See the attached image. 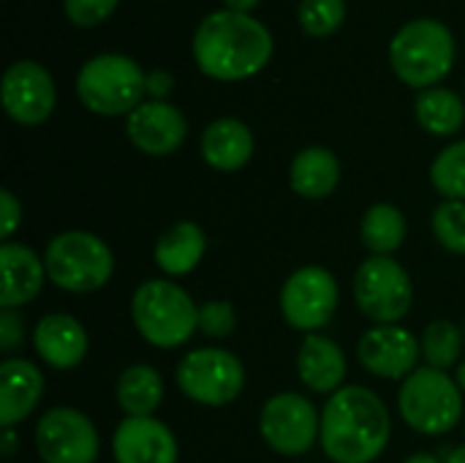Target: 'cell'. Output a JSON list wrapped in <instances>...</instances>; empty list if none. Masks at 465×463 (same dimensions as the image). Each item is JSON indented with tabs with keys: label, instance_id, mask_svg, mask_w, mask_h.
I'll return each instance as SVG.
<instances>
[{
	"label": "cell",
	"instance_id": "obj_1",
	"mask_svg": "<svg viewBox=\"0 0 465 463\" xmlns=\"http://www.w3.org/2000/svg\"><path fill=\"white\" fill-rule=\"evenodd\" d=\"M392 423L384 401L362 388L349 385L330 396L322 412V448L335 463H373L390 442Z\"/></svg>",
	"mask_w": 465,
	"mask_h": 463
},
{
	"label": "cell",
	"instance_id": "obj_2",
	"mask_svg": "<svg viewBox=\"0 0 465 463\" xmlns=\"http://www.w3.org/2000/svg\"><path fill=\"white\" fill-rule=\"evenodd\" d=\"M193 57L199 68L221 82H237L259 74L272 57L270 30L240 11L207 14L193 35Z\"/></svg>",
	"mask_w": 465,
	"mask_h": 463
},
{
	"label": "cell",
	"instance_id": "obj_3",
	"mask_svg": "<svg viewBox=\"0 0 465 463\" xmlns=\"http://www.w3.org/2000/svg\"><path fill=\"white\" fill-rule=\"evenodd\" d=\"M131 319L139 336L158 349H177L199 330V306L174 281L153 278L136 287Z\"/></svg>",
	"mask_w": 465,
	"mask_h": 463
},
{
	"label": "cell",
	"instance_id": "obj_4",
	"mask_svg": "<svg viewBox=\"0 0 465 463\" xmlns=\"http://www.w3.org/2000/svg\"><path fill=\"white\" fill-rule=\"evenodd\" d=\"M398 409L403 423L417 434L444 437L458 428L463 418V390L447 371L425 366L403 379Z\"/></svg>",
	"mask_w": 465,
	"mask_h": 463
},
{
	"label": "cell",
	"instance_id": "obj_5",
	"mask_svg": "<svg viewBox=\"0 0 465 463\" xmlns=\"http://www.w3.org/2000/svg\"><path fill=\"white\" fill-rule=\"evenodd\" d=\"M44 265H46V278L57 289L71 295L98 292L101 287L109 284L114 273V257L109 246L98 235L82 229L54 235L46 246Z\"/></svg>",
	"mask_w": 465,
	"mask_h": 463
},
{
	"label": "cell",
	"instance_id": "obj_6",
	"mask_svg": "<svg viewBox=\"0 0 465 463\" xmlns=\"http://www.w3.org/2000/svg\"><path fill=\"white\" fill-rule=\"evenodd\" d=\"M395 74L409 87H436L455 63V38L447 25L436 19H414L398 30L390 44Z\"/></svg>",
	"mask_w": 465,
	"mask_h": 463
},
{
	"label": "cell",
	"instance_id": "obj_7",
	"mask_svg": "<svg viewBox=\"0 0 465 463\" xmlns=\"http://www.w3.org/2000/svg\"><path fill=\"white\" fill-rule=\"evenodd\" d=\"M76 93L95 115H131L147 93V74L125 55H98L82 65Z\"/></svg>",
	"mask_w": 465,
	"mask_h": 463
},
{
	"label": "cell",
	"instance_id": "obj_8",
	"mask_svg": "<svg viewBox=\"0 0 465 463\" xmlns=\"http://www.w3.org/2000/svg\"><path fill=\"white\" fill-rule=\"evenodd\" d=\"M354 300L371 322L398 325L414 303V287L392 257H368L354 276Z\"/></svg>",
	"mask_w": 465,
	"mask_h": 463
},
{
	"label": "cell",
	"instance_id": "obj_9",
	"mask_svg": "<svg viewBox=\"0 0 465 463\" xmlns=\"http://www.w3.org/2000/svg\"><path fill=\"white\" fill-rule=\"evenodd\" d=\"M177 388L202 407H226L242 393L245 368L226 349H193L177 366Z\"/></svg>",
	"mask_w": 465,
	"mask_h": 463
},
{
	"label": "cell",
	"instance_id": "obj_10",
	"mask_svg": "<svg viewBox=\"0 0 465 463\" xmlns=\"http://www.w3.org/2000/svg\"><path fill=\"white\" fill-rule=\"evenodd\" d=\"M262 439L278 456H302L322 437V418L316 407L300 393H275L259 412Z\"/></svg>",
	"mask_w": 465,
	"mask_h": 463
},
{
	"label": "cell",
	"instance_id": "obj_11",
	"mask_svg": "<svg viewBox=\"0 0 465 463\" xmlns=\"http://www.w3.org/2000/svg\"><path fill=\"white\" fill-rule=\"evenodd\" d=\"M338 300L341 292L335 276L319 265H305L286 278L281 289V314L294 330L311 336L330 325L338 311Z\"/></svg>",
	"mask_w": 465,
	"mask_h": 463
},
{
	"label": "cell",
	"instance_id": "obj_12",
	"mask_svg": "<svg viewBox=\"0 0 465 463\" xmlns=\"http://www.w3.org/2000/svg\"><path fill=\"white\" fill-rule=\"evenodd\" d=\"M33 439L44 463H95L101 456V439L93 420L71 407L44 412Z\"/></svg>",
	"mask_w": 465,
	"mask_h": 463
},
{
	"label": "cell",
	"instance_id": "obj_13",
	"mask_svg": "<svg viewBox=\"0 0 465 463\" xmlns=\"http://www.w3.org/2000/svg\"><path fill=\"white\" fill-rule=\"evenodd\" d=\"M3 106L19 126H38L54 109V82L33 60H16L3 74Z\"/></svg>",
	"mask_w": 465,
	"mask_h": 463
},
{
	"label": "cell",
	"instance_id": "obj_14",
	"mask_svg": "<svg viewBox=\"0 0 465 463\" xmlns=\"http://www.w3.org/2000/svg\"><path fill=\"white\" fill-rule=\"evenodd\" d=\"M360 363L379 379H406L417 371L420 341L401 325H376L357 344Z\"/></svg>",
	"mask_w": 465,
	"mask_h": 463
},
{
	"label": "cell",
	"instance_id": "obj_15",
	"mask_svg": "<svg viewBox=\"0 0 465 463\" xmlns=\"http://www.w3.org/2000/svg\"><path fill=\"white\" fill-rule=\"evenodd\" d=\"M125 134L147 156L174 153L188 134L183 112L166 101H142L125 120Z\"/></svg>",
	"mask_w": 465,
	"mask_h": 463
},
{
	"label": "cell",
	"instance_id": "obj_16",
	"mask_svg": "<svg viewBox=\"0 0 465 463\" xmlns=\"http://www.w3.org/2000/svg\"><path fill=\"white\" fill-rule=\"evenodd\" d=\"M117 463H177L180 448L169 426L155 418H125L112 439Z\"/></svg>",
	"mask_w": 465,
	"mask_h": 463
},
{
	"label": "cell",
	"instance_id": "obj_17",
	"mask_svg": "<svg viewBox=\"0 0 465 463\" xmlns=\"http://www.w3.org/2000/svg\"><path fill=\"white\" fill-rule=\"evenodd\" d=\"M35 355L54 371L76 368L90 349L87 330L71 314H46L33 330Z\"/></svg>",
	"mask_w": 465,
	"mask_h": 463
},
{
	"label": "cell",
	"instance_id": "obj_18",
	"mask_svg": "<svg viewBox=\"0 0 465 463\" xmlns=\"http://www.w3.org/2000/svg\"><path fill=\"white\" fill-rule=\"evenodd\" d=\"M44 396V374L25 357H5L0 363V426L14 428L30 418Z\"/></svg>",
	"mask_w": 465,
	"mask_h": 463
},
{
	"label": "cell",
	"instance_id": "obj_19",
	"mask_svg": "<svg viewBox=\"0 0 465 463\" xmlns=\"http://www.w3.org/2000/svg\"><path fill=\"white\" fill-rule=\"evenodd\" d=\"M0 308H22L33 303L44 287L46 265L41 257L25 243H3L0 246Z\"/></svg>",
	"mask_w": 465,
	"mask_h": 463
},
{
	"label": "cell",
	"instance_id": "obj_20",
	"mask_svg": "<svg viewBox=\"0 0 465 463\" xmlns=\"http://www.w3.org/2000/svg\"><path fill=\"white\" fill-rule=\"evenodd\" d=\"M297 374L300 382L322 396H332L343 388L346 379V355L343 349L319 333L305 336L300 355H297Z\"/></svg>",
	"mask_w": 465,
	"mask_h": 463
},
{
	"label": "cell",
	"instance_id": "obj_21",
	"mask_svg": "<svg viewBox=\"0 0 465 463\" xmlns=\"http://www.w3.org/2000/svg\"><path fill=\"white\" fill-rule=\"evenodd\" d=\"M202 156L218 172H237L253 156V134L234 117H218L202 134Z\"/></svg>",
	"mask_w": 465,
	"mask_h": 463
},
{
	"label": "cell",
	"instance_id": "obj_22",
	"mask_svg": "<svg viewBox=\"0 0 465 463\" xmlns=\"http://www.w3.org/2000/svg\"><path fill=\"white\" fill-rule=\"evenodd\" d=\"M204 251H207V237L202 226L193 221H177L158 237L153 257L166 276L180 278L199 267Z\"/></svg>",
	"mask_w": 465,
	"mask_h": 463
},
{
	"label": "cell",
	"instance_id": "obj_23",
	"mask_svg": "<svg viewBox=\"0 0 465 463\" xmlns=\"http://www.w3.org/2000/svg\"><path fill=\"white\" fill-rule=\"evenodd\" d=\"M341 180V164L327 147H305L294 156L289 183L302 199H324L335 191Z\"/></svg>",
	"mask_w": 465,
	"mask_h": 463
},
{
	"label": "cell",
	"instance_id": "obj_24",
	"mask_svg": "<svg viewBox=\"0 0 465 463\" xmlns=\"http://www.w3.org/2000/svg\"><path fill=\"white\" fill-rule=\"evenodd\" d=\"M163 401V379L153 366H128L117 379V404L128 418H153Z\"/></svg>",
	"mask_w": 465,
	"mask_h": 463
},
{
	"label": "cell",
	"instance_id": "obj_25",
	"mask_svg": "<svg viewBox=\"0 0 465 463\" xmlns=\"http://www.w3.org/2000/svg\"><path fill=\"white\" fill-rule=\"evenodd\" d=\"M406 216L395 205L384 202L368 207L360 224V237L371 257H392L406 243Z\"/></svg>",
	"mask_w": 465,
	"mask_h": 463
},
{
	"label": "cell",
	"instance_id": "obj_26",
	"mask_svg": "<svg viewBox=\"0 0 465 463\" xmlns=\"http://www.w3.org/2000/svg\"><path fill=\"white\" fill-rule=\"evenodd\" d=\"M414 115L428 134L450 136L463 126L465 106L458 98V93H452L447 87H428L417 96Z\"/></svg>",
	"mask_w": 465,
	"mask_h": 463
},
{
	"label": "cell",
	"instance_id": "obj_27",
	"mask_svg": "<svg viewBox=\"0 0 465 463\" xmlns=\"http://www.w3.org/2000/svg\"><path fill=\"white\" fill-rule=\"evenodd\" d=\"M463 330L450 322V319H436L425 327L422 333V341H420V349H422V357L428 360L430 368H439V371H450L458 366V357H460V349H463Z\"/></svg>",
	"mask_w": 465,
	"mask_h": 463
},
{
	"label": "cell",
	"instance_id": "obj_28",
	"mask_svg": "<svg viewBox=\"0 0 465 463\" xmlns=\"http://www.w3.org/2000/svg\"><path fill=\"white\" fill-rule=\"evenodd\" d=\"M430 180L441 196L465 202V139L444 147L436 156L430 166Z\"/></svg>",
	"mask_w": 465,
	"mask_h": 463
},
{
	"label": "cell",
	"instance_id": "obj_29",
	"mask_svg": "<svg viewBox=\"0 0 465 463\" xmlns=\"http://www.w3.org/2000/svg\"><path fill=\"white\" fill-rule=\"evenodd\" d=\"M430 226H433L436 240H439L447 251L465 257V202L444 199V202L433 210Z\"/></svg>",
	"mask_w": 465,
	"mask_h": 463
},
{
	"label": "cell",
	"instance_id": "obj_30",
	"mask_svg": "<svg viewBox=\"0 0 465 463\" xmlns=\"http://www.w3.org/2000/svg\"><path fill=\"white\" fill-rule=\"evenodd\" d=\"M346 16L343 0H302L300 25L308 35H330L341 27Z\"/></svg>",
	"mask_w": 465,
	"mask_h": 463
},
{
	"label": "cell",
	"instance_id": "obj_31",
	"mask_svg": "<svg viewBox=\"0 0 465 463\" xmlns=\"http://www.w3.org/2000/svg\"><path fill=\"white\" fill-rule=\"evenodd\" d=\"M237 327V311L229 300H207L199 306V330L207 338H226Z\"/></svg>",
	"mask_w": 465,
	"mask_h": 463
},
{
	"label": "cell",
	"instance_id": "obj_32",
	"mask_svg": "<svg viewBox=\"0 0 465 463\" xmlns=\"http://www.w3.org/2000/svg\"><path fill=\"white\" fill-rule=\"evenodd\" d=\"M63 5H65V14L74 25L90 27V25L104 22L114 11L117 0H63Z\"/></svg>",
	"mask_w": 465,
	"mask_h": 463
},
{
	"label": "cell",
	"instance_id": "obj_33",
	"mask_svg": "<svg viewBox=\"0 0 465 463\" xmlns=\"http://www.w3.org/2000/svg\"><path fill=\"white\" fill-rule=\"evenodd\" d=\"M25 341V317L14 308L0 311V352L11 355Z\"/></svg>",
	"mask_w": 465,
	"mask_h": 463
},
{
	"label": "cell",
	"instance_id": "obj_34",
	"mask_svg": "<svg viewBox=\"0 0 465 463\" xmlns=\"http://www.w3.org/2000/svg\"><path fill=\"white\" fill-rule=\"evenodd\" d=\"M19 224H22V205L8 188H3L0 191V240L11 243Z\"/></svg>",
	"mask_w": 465,
	"mask_h": 463
},
{
	"label": "cell",
	"instance_id": "obj_35",
	"mask_svg": "<svg viewBox=\"0 0 465 463\" xmlns=\"http://www.w3.org/2000/svg\"><path fill=\"white\" fill-rule=\"evenodd\" d=\"M174 87V76L163 68H155L147 74V93L153 96V101H163Z\"/></svg>",
	"mask_w": 465,
	"mask_h": 463
},
{
	"label": "cell",
	"instance_id": "obj_36",
	"mask_svg": "<svg viewBox=\"0 0 465 463\" xmlns=\"http://www.w3.org/2000/svg\"><path fill=\"white\" fill-rule=\"evenodd\" d=\"M14 450H16V434H14V428H3V439H0V456L8 461V458L14 456Z\"/></svg>",
	"mask_w": 465,
	"mask_h": 463
},
{
	"label": "cell",
	"instance_id": "obj_37",
	"mask_svg": "<svg viewBox=\"0 0 465 463\" xmlns=\"http://www.w3.org/2000/svg\"><path fill=\"white\" fill-rule=\"evenodd\" d=\"M232 11H240V14H245V11H251L259 0H223Z\"/></svg>",
	"mask_w": 465,
	"mask_h": 463
},
{
	"label": "cell",
	"instance_id": "obj_38",
	"mask_svg": "<svg viewBox=\"0 0 465 463\" xmlns=\"http://www.w3.org/2000/svg\"><path fill=\"white\" fill-rule=\"evenodd\" d=\"M403 463H441L436 456H430V453H414V456H409Z\"/></svg>",
	"mask_w": 465,
	"mask_h": 463
},
{
	"label": "cell",
	"instance_id": "obj_39",
	"mask_svg": "<svg viewBox=\"0 0 465 463\" xmlns=\"http://www.w3.org/2000/svg\"><path fill=\"white\" fill-rule=\"evenodd\" d=\"M447 463H465V445H460L458 450H452V453H450V458H447Z\"/></svg>",
	"mask_w": 465,
	"mask_h": 463
},
{
	"label": "cell",
	"instance_id": "obj_40",
	"mask_svg": "<svg viewBox=\"0 0 465 463\" xmlns=\"http://www.w3.org/2000/svg\"><path fill=\"white\" fill-rule=\"evenodd\" d=\"M455 382H458V388L465 393V363H458V368H455Z\"/></svg>",
	"mask_w": 465,
	"mask_h": 463
},
{
	"label": "cell",
	"instance_id": "obj_41",
	"mask_svg": "<svg viewBox=\"0 0 465 463\" xmlns=\"http://www.w3.org/2000/svg\"><path fill=\"white\" fill-rule=\"evenodd\" d=\"M463 338H465V325H463Z\"/></svg>",
	"mask_w": 465,
	"mask_h": 463
}]
</instances>
